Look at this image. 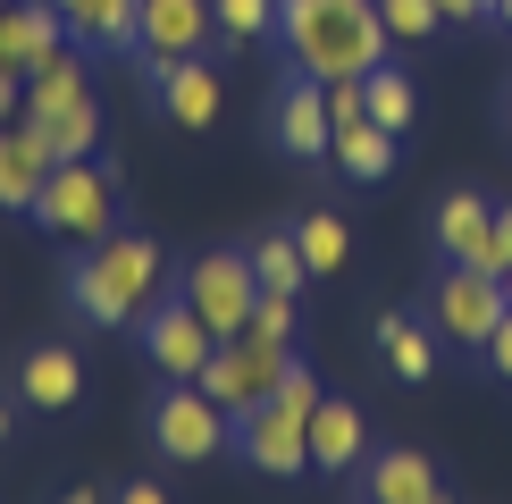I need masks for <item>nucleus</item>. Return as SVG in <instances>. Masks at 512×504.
I'll list each match as a JSON object with an SVG mask.
<instances>
[{"instance_id": "nucleus-9", "label": "nucleus", "mask_w": 512, "mask_h": 504, "mask_svg": "<svg viewBox=\"0 0 512 504\" xmlns=\"http://www.w3.org/2000/svg\"><path fill=\"white\" fill-rule=\"evenodd\" d=\"M236 454H244L261 479H303V471H311V420L286 412V404L269 395V404L236 412Z\"/></svg>"}, {"instance_id": "nucleus-36", "label": "nucleus", "mask_w": 512, "mask_h": 504, "mask_svg": "<svg viewBox=\"0 0 512 504\" xmlns=\"http://www.w3.org/2000/svg\"><path fill=\"white\" fill-rule=\"evenodd\" d=\"M9 429H17V412H9V395H0V446H9Z\"/></svg>"}, {"instance_id": "nucleus-22", "label": "nucleus", "mask_w": 512, "mask_h": 504, "mask_svg": "<svg viewBox=\"0 0 512 504\" xmlns=\"http://www.w3.org/2000/svg\"><path fill=\"white\" fill-rule=\"evenodd\" d=\"M378 345H387V370L395 378H437V328L429 320H412V311H387V320H378Z\"/></svg>"}, {"instance_id": "nucleus-7", "label": "nucleus", "mask_w": 512, "mask_h": 504, "mask_svg": "<svg viewBox=\"0 0 512 504\" xmlns=\"http://www.w3.org/2000/svg\"><path fill=\"white\" fill-rule=\"evenodd\" d=\"M437 336L445 345H487V336H496V320L512 311V294H504V278L496 269H479V261H445V278H437Z\"/></svg>"}, {"instance_id": "nucleus-11", "label": "nucleus", "mask_w": 512, "mask_h": 504, "mask_svg": "<svg viewBox=\"0 0 512 504\" xmlns=\"http://www.w3.org/2000/svg\"><path fill=\"white\" fill-rule=\"evenodd\" d=\"M152 110L168 126H185V135H202V126H219V68L194 51V59H152Z\"/></svg>"}, {"instance_id": "nucleus-2", "label": "nucleus", "mask_w": 512, "mask_h": 504, "mask_svg": "<svg viewBox=\"0 0 512 504\" xmlns=\"http://www.w3.org/2000/svg\"><path fill=\"white\" fill-rule=\"evenodd\" d=\"M160 294H168V252L152 236H135V227L84 244V261L68 269V311L84 328H143V311Z\"/></svg>"}, {"instance_id": "nucleus-31", "label": "nucleus", "mask_w": 512, "mask_h": 504, "mask_svg": "<svg viewBox=\"0 0 512 504\" xmlns=\"http://www.w3.org/2000/svg\"><path fill=\"white\" fill-rule=\"evenodd\" d=\"M471 261H479V269H496V278H512V202L487 219V244L471 252Z\"/></svg>"}, {"instance_id": "nucleus-24", "label": "nucleus", "mask_w": 512, "mask_h": 504, "mask_svg": "<svg viewBox=\"0 0 512 504\" xmlns=\"http://www.w3.org/2000/svg\"><path fill=\"white\" fill-rule=\"evenodd\" d=\"M244 261H252V278H261V294H303V278H311V269H303V244H294V227L261 236Z\"/></svg>"}, {"instance_id": "nucleus-21", "label": "nucleus", "mask_w": 512, "mask_h": 504, "mask_svg": "<svg viewBox=\"0 0 512 504\" xmlns=\"http://www.w3.org/2000/svg\"><path fill=\"white\" fill-rule=\"evenodd\" d=\"M487 219H496V202H487V194H471V185L445 194L437 202V261H471V252L487 244Z\"/></svg>"}, {"instance_id": "nucleus-27", "label": "nucleus", "mask_w": 512, "mask_h": 504, "mask_svg": "<svg viewBox=\"0 0 512 504\" xmlns=\"http://www.w3.org/2000/svg\"><path fill=\"white\" fill-rule=\"evenodd\" d=\"M210 17H219V42H261V34H277V0H210Z\"/></svg>"}, {"instance_id": "nucleus-23", "label": "nucleus", "mask_w": 512, "mask_h": 504, "mask_svg": "<svg viewBox=\"0 0 512 504\" xmlns=\"http://www.w3.org/2000/svg\"><path fill=\"white\" fill-rule=\"evenodd\" d=\"M34 135H42V152L51 160H84V152H101V101L84 93V101H68V110H51V118H26Z\"/></svg>"}, {"instance_id": "nucleus-1", "label": "nucleus", "mask_w": 512, "mask_h": 504, "mask_svg": "<svg viewBox=\"0 0 512 504\" xmlns=\"http://www.w3.org/2000/svg\"><path fill=\"white\" fill-rule=\"evenodd\" d=\"M277 42L294 76H370L395 51L378 0H277Z\"/></svg>"}, {"instance_id": "nucleus-26", "label": "nucleus", "mask_w": 512, "mask_h": 504, "mask_svg": "<svg viewBox=\"0 0 512 504\" xmlns=\"http://www.w3.org/2000/svg\"><path fill=\"white\" fill-rule=\"evenodd\" d=\"M361 84H370V118L387 126V135H403V126H412V110H420V101H412V76H395L387 59H378Z\"/></svg>"}, {"instance_id": "nucleus-5", "label": "nucleus", "mask_w": 512, "mask_h": 504, "mask_svg": "<svg viewBox=\"0 0 512 504\" xmlns=\"http://www.w3.org/2000/svg\"><path fill=\"white\" fill-rule=\"evenodd\" d=\"M294 362V345H269V336H219V353L202 362V395L210 404H227V412H252V404H269L277 395V378H286Z\"/></svg>"}, {"instance_id": "nucleus-30", "label": "nucleus", "mask_w": 512, "mask_h": 504, "mask_svg": "<svg viewBox=\"0 0 512 504\" xmlns=\"http://www.w3.org/2000/svg\"><path fill=\"white\" fill-rule=\"evenodd\" d=\"M319 395H328V387H319V370L311 362H286V378H277V404H286V412H319Z\"/></svg>"}, {"instance_id": "nucleus-37", "label": "nucleus", "mask_w": 512, "mask_h": 504, "mask_svg": "<svg viewBox=\"0 0 512 504\" xmlns=\"http://www.w3.org/2000/svg\"><path fill=\"white\" fill-rule=\"evenodd\" d=\"M496 26H512V0H496Z\"/></svg>"}, {"instance_id": "nucleus-16", "label": "nucleus", "mask_w": 512, "mask_h": 504, "mask_svg": "<svg viewBox=\"0 0 512 504\" xmlns=\"http://www.w3.org/2000/svg\"><path fill=\"white\" fill-rule=\"evenodd\" d=\"M68 42V26H59V9L51 0H9L0 9V68H17V76H34L42 59Z\"/></svg>"}, {"instance_id": "nucleus-14", "label": "nucleus", "mask_w": 512, "mask_h": 504, "mask_svg": "<svg viewBox=\"0 0 512 504\" xmlns=\"http://www.w3.org/2000/svg\"><path fill=\"white\" fill-rule=\"evenodd\" d=\"M17 404L26 412H76L84 404V353L76 345H34L26 362H17Z\"/></svg>"}, {"instance_id": "nucleus-32", "label": "nucleus", "mask_w": 512, "mask_h": 504, "mask_svg": "<svg viewBox=\"0 0 512 504\" xmlns=\"http://www.w3.org/2000/svg\"><path fill=\"white\" fill-rule=\"evenodd\" d=\"M479 362L496 370V378H512V311L496 320V336H487V345H479Z\"/></svg>"}, {"instance_id": "nucleus-33", "label": "nucleus", "mask_w": 512, "mask_h": 504, "mask_svg": "<svg viewBox=\"0 0 512 504\" xmlns=\"http://www.w3.org/2000/svg\"><path fill=\"white\" fill-rule=\"evenodd\" d=\"M437 17H445V26H487L496 0H437Z\"/></svg>"}, {"instance_id": "nucleus-3", "label": "nucleus", "mask_w": 512, "mask_h": 504, "mask_svg": "<svg viewBox=\"0 0 512 504\" xmlns=\"http://www.w3.org/2000/svg\"><path fill=\"white\" fill-rule=\"evenodd\" d=\"M34 219L51 227V236H68V244L118 236V168L101 160V152L51 160V177H42V194H34Z\"/></svg>"}, {"instance_id": "nucleus-19", "label": "nucleus", "mask_w": 512, "mask_h": 504, "mask_svg": "<svg viewBox=\"0 0 512 504\" xmlns=\"http://www.w3.org/2000/svg\"><path fill=\"white\" fill-rule=\"evenodd\" d=\"M328 160H336V177H353V185H378V177H395V135H387L378 118H353V126H336Z\"/></svg>"}, {"instance_id": "nucleus-28", "label": "nucleus", "mask_w": 512, "mask_h": 504, "mask_svg": "<svg viewBox=\"0 0 512 504\" xmlns=\"http://www.w3.org/2000/svg\"><path fill=\"white\" fill-rule=\"evenodd\" d=\"M294 328H303V294H261V303H252V336L294 345Z\"/></svg>"}, {"instance_id": "nucleus-10", "label": "nucleus", "mask_w": 512, "mask_h": 504, "mask_svg": "<svg viewBox=\"0 0 512 504\" xmlns=\"http://www.w3.org/2000/svg\"><path fill=\"white\" fill-rule=\"evenodd\" d=\"M269 143L286 160H328L336 143V118H328V93H319V76H286L269 101Z\"/></svg>"}, {"instance_id": "nucleus-15", "label": "nucleus", "mask_w": 512, "mask_h": 504, "mask_svg": "<svg viewBox=\"0 0 512 504\" xmlns=\"http://www.w3.org/2000/svg\"><path fill=\"white\" fill-rule=\"evenodd\" d=\"M361 454H370V420H361V404L319 395V412H311V471L345 479V471H361Z\"/></svg>"}, {"instance_id": "nucleus-35", "label": "nucleus", "mask_w": 512, "mask_h": 504, "mask_svg": "<svg viewBox=\"0 0 512 504\" xmlns=\"http://www.w3.org/2000/svg\"><path fill=\"white\" fill-rule=\"evenodd\" d=\"M59 504H101V488H68V496H59Z\"/></svg>"}, {"instance_id": "nucleus-25", "label": "nucleus", "mask_w": 512, "mask_h": 504, "mask_svg": "<svg viewBox=\"0 0 512 504\" xmlns=\"http://www.w3.org/2000/svg\"><path fill=\"white\" fill-rule=\"evenodd\" d=\"M294 244H303V269H311V278H336V269H345V252H353V236H345V219H336V210H303Z\"/></svg>"}, {"instance_id": "nucleus-17", "label": "nucleus", "mask_w": 512, "mask_h": 504, "mask_svg": "<svg viewBox=\"0 0 512 504\" xmlns=\"http://www.w3.org/2000/svg\"><path fill=\"white\" fill-rule=\"evenodd\" d=\"M42 177H51V152H42V135H34L26 118L0 126V210H9V219H34Z\"/></svg>"}, {"instance_id": "nucleus-34", "label": "nucleus", "mask_w": 512, "mask_h": 504, "mask_svg": "<svg viewBox=\"0 0 512 504\" xmlns=\"http://www.w3.org/2000/svg\"><path fill=\"white\" fill-rule=\"evenodd\" d=\"M118 504H168V488H160V479H126Z\"/></svg>"}, {"instance_id": "nucleus-29", "label": "nucleus", "mask_w": 512, "mask_h": 504, "mask_svg": "<svg viewBox=\"0 0 512 504\" xmlns=\"http://www.w3.org/2000/svg\"><path fill=\"white\" fill-rule=\"evenodd\" d=\"M378 17H387V34L395 42H429L445 17H437V0H378Z\"/></svg>"}, {"instance_id": "nucleus-18", "label": "nucleus", "mask_w": 512, "mask_h": 504, "mask_svg": "<svg viewBox=\"0 0 512 504\" xmlns=\"http://www.w3.org/2000/svg\"><path fill=\"white\" fill-rule=\"evenodd\" d=\"M59 26H68V42H84V51H135V9L143 0H51Z\"/></svg>"}, {"instance_id": "nucleus-39", "label": "nucleus", "mask_w": 512, "mask_h": 504, "mask_svg": "<svg viewBox=\"0 0 512 504\" xmlns=\"http://www.w3.org/2000/svg\"><path fill=\"white\" fill-rule=\"evenodd\" d=\"M0 9H9V0H0Z\"/></svg>"}, {"instance_id": "nucleus-38", "label": "nucleus", "mask_w": 512, "mask_h": 504, "mask_svg": "<svg viewBox=\"0 0 512 504\" xmlns=\"http://www.w3.org/2000/svg\"><path fill=\"white\" fill-rule=\"evenodd\" d=\"M504 118H512V101H504Z\"/></svg>"}, {"instance_id": "nucleus-4", "label": "nucleus", "mask_w": 512, "mask_h": 504, "mask_svg": "<svg viewBox=\"0 0 512 504\" xmlns=\"http://www.w3.org/2000/svg\"><path fill=\"white\" fill-rule=\"evenodd\" d=\"M227 420H236V412L210 404L202 378H168L160 404H152V454L177 462V471H202V462L227 454Z\"/></svg>"}, {"instance_id": "nucleus-13", "label": "nucleus", "mask_w": 512, "mask_h": 504, "mask_svg": "<svg viewBox=\"0 0 512 504\" xmlns=\"http://www.w3.org/2000/svg\"><path fill=\"white\" fill-rule=\"evenodd\" d=\"M361 496L370 504H454V488L437 479V462L420 446H378L370 471H361Z\"/></svg>"}, {"instance_id": "nucleus-40", "label": "nucleus", "mask_w": 512, "mask_h": 504, "mask_svg": "<svg viewBox=\"0 0 512 504\" xmlns=\"http://www.w3.org/2000/svg\"><path fill=\"white\" fill-rule=\"evenodd\" d=\"M361 504H370V496H361Z\"/></svg>"}, {"instance_id": "nucleus-8", "label": "nucleus", "mask_w": 512, "mask_h": 504, "mask_svg": "<svg viewBox=\"0 0 512 504\" xmlns=\"http://www.w3.org/2000/svg\"><path fill=\"white\" fill-rule=\"evenodd\" d=\"M219 353V336H210V320L194 303H185L177 286L160 294L152 311H143V362H152L160 378H202V362Z\"/></svg>"}, {"instance_id": "nucleus-20", "label": "nucleus", "mask_w": 512, "mask_h": 504, "mask_svg": "<svg viewBox=\"0 0 512 504\" xmlns=\"http://www.w3.org/2000/svg\"><path fill=\"white\" fill-rule=\"evenodd\" d=\"M84 93H93V84H84V42H59V51L26 76V118H51V110H68Z\"/></svg>"}, {"instance_id": "nucleus-12", "label": "nucleus", "mask_w": 512, "mask_h": 504, "mask_svg": "<svg viewBox=\"0 0 512 504\" xmlns=\"http://www.w3.org/2000/svg\"><path fill=\"white\" fill-rule=\"evenodd\" d=\"M219 42V17L210 0H143L135 9V51L143 59H194Z\"/></svg>"}, {"instance_id": "nucleus-6", "label": "nucleus", "mask_w": 512, "mask_h": 504, "mask_svg": "<svg viewBox=\"0 0 512 504\" xmlns=\"http://www.w3.org/2000/svg\"><path fill=\"white\" fill-rule=\"evenodd\" d=\"M177 294L210 320V336H244L252 328V303H261V278H252L244 252H194L185 278H177Z\"/></svg>"}]
</instances>
